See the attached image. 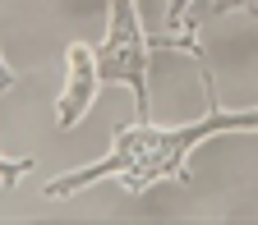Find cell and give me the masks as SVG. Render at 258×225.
Here are the masks:
<instances>
[{
    "mask_svg": "<svg viewBox=\"0 0 258 225\" xmlns=\"http://www.w3.org/2000/svg\"><path fill=\"white\" fill-rule=\"evenodd\" d=\"M203 92H208V115L189 120V124H171V129H161L152 120L120 124L115 138H111V152L102 161L55 175L42 193H46V198H74V193L92 188L97 179H115L124 193H148L161 179L184 184L189 179V152L199 147V143H208L217 134H258V106H249V110H226L217 101L212 69H203Z\"/></svg>",
    "mask_w": 258,
    "mask_h": 225,
    "instance_id": "1",
    "label": "cell"
},
{
    "mask_svg": "<svg viewBox=\"0 0 258 225\" xmlns=\"http://www.w3.org/2000/svg\"><path fill=\"white\" fill-rule=\"evenodd\" d=\"M111 10V28H106V42L97 46V74L106 83H120L134 92L139 101V120H152V87H148V69H152V32H143L139 19V0H106Z\"/></svg>",
    "mask_w": 258,
    "mask_h": 225,
    "instance_id": "2",
    "label": "cell"
},
{
    "mask_svg": "<svg viewBox=\"0 0 258 225\" xmlns=\"http://www.w3.org/2000/svg\"><path fill=\"white\" fill-rule=\"evenodd\" d=\"M199 10L208 14H226V10H249L258 14V0H166V19H161V32H152V42L157 51L161 46H171V51H184L199 60V69H208V51L199 42Z\"/></svg>",
    "mask_w": 258,
    "mask_h": 225,
    "instance_id": "3",
    "label": "cell"
},
{
    "mask_svg": "<svg viewBox=\"0 0 258 225\" xmlns=\"http://www.w3.org/2000/svg\"><path fill=\"white\" fill-rule=\"evenodd\" d=\"M97 92H102V74H97V51L83 42H70L64 51V87L55 101V124L60 129H79L83 115L92 110Z\"/></svg>",
    "mask_w": 258,
    "mask_h": 225,
    "instance_id": "4",
    "label": "cell"
},
{
    "mask_svg": "<svg viewBox=\"0 0 258 225\" xmlns=\"http://www.w3.org/2000/svg\"><path fill=\"white\" fill-rule=\"evenodd\" d=\"M32 170V156H5L0 152V184L5 188H19V179Z\"/></svg>",
    "mask_w": 258,
    "mask_h": 225,
    "instance_id": "5",
    "label": "cell"
},
{
    "mask_svg": "<svg viewBox=\"0 0 258 225\" xmlns=\"http://www.w3.org/2000/svg\"><path fill=\"white\" fill-rule=\"evenodd\" d=\"M14 83H19V74H14L10 64H5V55H0V92H10Z\"/></svg>",
    "mask_w": 258,
    "mask_h": 225,
    "instance_id": "6",
    "label": "cell"
}]
</instances>
